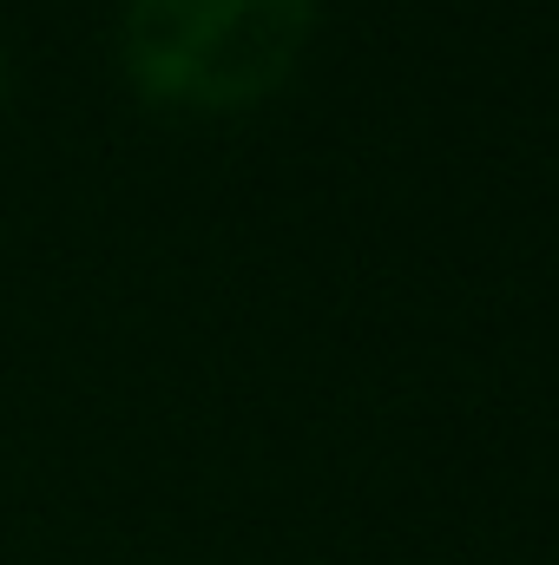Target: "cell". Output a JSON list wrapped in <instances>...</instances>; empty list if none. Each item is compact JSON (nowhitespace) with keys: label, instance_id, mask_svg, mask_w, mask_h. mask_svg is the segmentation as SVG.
Returning a JSON list of instances; mask_svg holds the SVG:
<instances>
[{"label":"cell","instance_id":"cell-1","mask_svg":"<svg viewBox=\"0 0 559 565\" xmlns=\"http://www.w3.org/2000/svg\"><path fill=\"white\" fill-rule=\"evenodd\" d=\"M316 33V0H126L119 66L171 113H244L289 86Z\"/></svg>","mask_w":559,"mask_h":565},{"label":"cell","instance_id":"cell-2","mask_svg":"<svg viewBox=\"0 0 559 565\" xmlns=\"http://www.w3.org/2000/svg\"><path fill=\"white\" fill-rule=\"evenodd\" d=\"M0 99H7V53H0Z\"/></svg>","mask_w":559,"mask_h":565}]
</instances>
